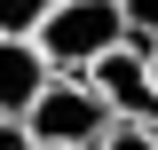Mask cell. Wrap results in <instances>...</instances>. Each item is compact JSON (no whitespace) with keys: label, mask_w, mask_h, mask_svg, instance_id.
<instances>
[{"label":"cell","mask_w":158,"mask_h":150,"mask_svg":"<svg viewBox=\"0 0 158 150\" xmlns=\"http://www.w3.org/2000/svg\"><path fill=\"white\" fill-rule=\"evenodd\" d=\"M48 63H40V48L32 40H0V119H24L40 103V87H48Z\"/></svg>","instance_id":"277c9868"},{"label":"cell","mask_w":158,"mask_h":150,"mask_svg":"<svg viewBox=\"0 0 158 150\" xmlns=\"http://www.w3.org/2000/svg\"><path fill=\"white\" fill-rule=\"evenodd\" d=\"M32 48L56 79H87L111 48H127V8L118 0H56L48 24L32 32Z\"/></svg>","instance_id":"6da1fadb"},{"label":"cell","mask_w":158,"mask_h":150,"mask_svg":"<svg viewBox=\"0 0 158 150\" xmlns=\"http://www.w3.org/2000/svg\"><path fill=\"white\" fill-rule=\"evenodd\" d=\"M150 87H158V48H150Z\"/></svg>","instance_id":"9c48e42d"},{"label":"cell","mask_w":158,"mask_h":150,"mask_svg":"<svg viewBox=\"0 0 158 150\" xmlns=\"http://www.w3.org/2000/svg\"><path fill=\"white\" fill-rule=\"evenodd\" d=\"M87 87L103 95V111H111L118 127L158 134V87H150V56H142V48H111V56L87 71Z\"/></svg>","instance_id":"3957f363"},{"label":"cell","mask_w":158,"mask_h":150,"mask_svg":"<svg viewBox=\"0 0 158 150\" xmlns=\"http://www.w3.org/2000/svg\"><path fill=\"white\" fill-rule=\"evenodd\" d=\"M118 8H127V48L150 56L158 48V0H118Z\"/></svg>","instance_id":"8992f818"},{"label":"cell","mask_w":158,"mask_h":150,"mask_svg":"<svg viewBox=\"0 0 158 150\" xmlns=\"http://www.w3.org/2000/svg\"><path fill=\"white\" fill-rule=\"evenodd\" d=\"M48 8H56V0H48Z\"/></svg>","instance_id":"30bf717a"},{"label":"cell","mask_w":158,"mask_h":150,"mask_svg":"<svg viewBox=\"0 0 158 150\" xmlns=\"http://www.w3.org/2000/svg\"><path fill=\"white\" fill-rule=\"evenodd\" d=\"M48 24V0H0V40H32Z\"/></svg>","instance_id":"5b68a950"},{"label":"cell","mask_w":158,"mask_h":150,"mask_svg":"<svg viewBox=\"0 0 158 150\" xmlns=\"http://www.w3.org/2000/svg\"><path fill=\"white\" fill-rule=\"evenodd\" d=\"M24 134H32V150H103L118 134V119L103 111V95L87 79H48L40 103L24 111Z\"/></svg>","instance_id":"7a4b0ae2"},{"label":"cell","mask_w":158,"mask_h":150,"mask_svg":"<svg viewBox=\"0 0 158 150\" xmlns=\"http://www.w3.org/2000/svg\"><path fill=\"white\" fill-rule=\"evenodd\" d=\"M0 150H32V134H24V119H0Z\"/></svg>","instance_id":"ba28073f"},{"label":"cell","mask_w":158,"mask_h":150,"mask_svg":"<svg viewBox=\"0 0 158 150\" xmlns=\"http://www.w3.org/2000/svg\"><path fill=\"white\" fill-rule=\"evenodd\" d=\"M103 150H158V134H142V127H118V134H111Z\"/></svg>","instance_id":"52a82bcc"}]
</instances>
